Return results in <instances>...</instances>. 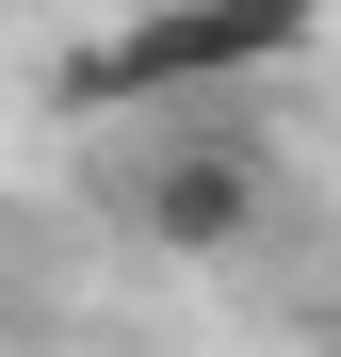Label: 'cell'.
Wrapping results in <instances>:
<instances>
[{
	"label": "cell",
	"mask_w": 341,
	"mask_h": 357,
	"mask_svg": "<svg viewBox=\"0 0 341 357\" xmlns=\"http://www.w3.org/2000/svg\"><path fill=\"white\" fill-rule=\"evenodd\" d=\"M309 33H325V0H146L130 33H98L66 66V98H98V114L195 98V82H244V66H276V49H309Z\"/></svg>",
	"instance_id": "1"
},
{
	"label": "cell",
	"mask_w": 341,
	"mask_h": 357,
	"mask_svg": "<svg viewBox=\"0 0 341 357\" xmlns=\"http://www.w3.org/2000/svg\"><path fill=\"white\" fill-rule=\"evenodd\" d=\"M130 211H146V244H179V260H227V244L260 227V162L195 130V146H162V162L130 178Z\"/></svg>",
	"instance_id": "2"
}]
</instances>
